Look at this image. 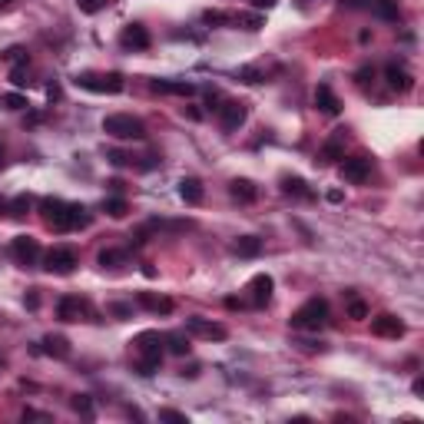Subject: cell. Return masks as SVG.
<instances>
[{
    "label": "cell",
    "mask_w": 424,
    "mask_h": 424,
    "mask_svg": "<svg viewBox=\"0 0 424 424\" xmlns=\"http://www.w3.org/2000/svg\"><path fill=\"white\" fill-rule=\"evenodd\" d=\"M368 10L378 20H385V23H398L401 20V4L398 0H368Z\"/></svg>",
    "instance_id": "44dd1931"
},
{
    "label": "cell",
    "mask_w": 424,
    "mask_h": 424,
    "mask_svg": "<svg viewBox=\"0 0 424 424\" xmlns=\"http://www.w3.org/2000/svg\"><path fill=\"white\" fill-rule=\"evenodd\" d=\"M40 212L53 232H73V229H87L93 216L87 212V206H77V203H63V199H40Z\"/></svg>",
    "instance_id": "6da1fadb"
},
{
    "label": "cell",
    "mask_w": 424,
    "mask_h": 424,
    "mask_svg": "<svg viewBox=\"0 0 424 424\" xmlns=\"http://www.w3.org/2000/svg\"><path fill=\"white\" fill-rule=\"evenodd\" d=\"M93 309H90L87 299H80V295H63L57 302V318L60 322H80V318H90Z\"/></svg>",
    "instance_id": "9c48e42d"
},
{
    "label": "cell",
    "mask_w": 424,
    "mask_h": 424,
    "mask_svg": "<svg viewBox=\"0 0 424 424\" xmlns=\"http://www.w3.org/2000/svg\"><path fill=\"white\" fill-rule=\"evenodd\" d=\"M179 196H183L186 206H199L203 203V196H206V189H203V183H199L196 176H186V179H179Z\"/></svg>",
    "instance_id": "603a6c76"
},
{
    "label": "cell",
    "mask_w": 424,
    "mask_h": 424,
    "mask_svg": "<svg viewBox=\"0 0 424 424\" xmlns=\"http://www.w3.org/2000/svg\"><path fill=\"white\" fill-rule=\"evenodd\" d=\"M113 4V0H77L80 14H100V10H106Z\"/></svg>",
    "instance_id": "836d02e7"
},
{
    "label": "cell",
    "mask_w": 424,
    "mask_h": 424,
    "mask_svg": "<svg viewBox=\"0 0 424 424\" xmlns=\"http://www.w3.org/2000/svg\"><path fill=\"white\" fill-rule=\"evenodd\" d=\"M348 318H355V322H365L368 318V305L355 295H348Z\"/></svg>",
    "instance_id": "4dcf8cb0"
},
{
    "label": "cell",
    "mask_w": 424,
    "mask_h": 424,
    "mask_svg": "<svg viewBox=\"0 0 424 424\" xmlns=\"http://www.w3.org/2000/svg\"><path fill=\"white\" fill-rule=\"evenodd\" d=\"M133 348L139 358H163V351H166L159 332H139V335L133 338Z\"/></svg>",
    "instance_id": "8fae6325"
},
{
    "label": "cell",
    "mask_w": 424,
    "mask_h": 424,
    "mask_svg": "<svg viewBox=\"0 0 424 424\" xmlns=\"http://www.w3.org/2000/svg\"><path fill=\"white\" fill-rule=\"evenodd\" d=\"M159 421H173V424H189V418L183 411H173V408H163L159 411Z\"/></svg>",
    "instance_id": "ab89813d"
},
{
    "label": "cell",
    "mask_w": 424,
    "mask_h": 424,
    "mask_svg": "<svg viewBox=\"0 0 424 424\" xmlns=\"http://www.w3.org/2000/svg\"><path fill=\"white\" fill-rule=\"evenodd\" d=\"M10 259L17 262V265H23V269L37 265V262L43 259L40 242L33 239V235H14V239H10Z\"/></svg>",
    "instance_id": "8992f818"
},
{
    "label": "cell",
    "mask_w": 424,
    "mask_h": 424,
    "mask_svg": "<svg viewBox=\"0 0 424 424\" xmlns=\"http://www.w3.org/2000/svg\"><path fill=\"white\" fill-rule=\"evenodd\" d=\"M149 43H153V37L143 23H126L120 30V47L123 50H149Z\"/></svg>",
    "instance_id": "30bf717a"
},
{
    "label": "cell",
    "mask_w": 424,
    "mask_h": 424,
    "mask_svg": "<svg viewBox=\"0 0 424 424\" xmlns=\"http://www.w3.org/2000/svg\"><path fill=\"white\" fill-rule=\"evenodd\" d=\"M23 305H27V309H37V305H40V295H37V289H30L27 295H23Z\"/></svg>",
    "instance_id": "7bdbcfd3"
},
{
    "label": "cell",
    "mask_w": 424,
    "mask_h": 424,
    "mask_svg": "<svg viewBox=\"0 0 424 424\" xmlns=\"http://www.w3.org/2000/svg\"><path fill=\"white\" fill-rule=\"evenodd\" d=\"M232 23H239L242 30H262L265 27V17H262L259 10L255 14H232Z\"/></svg>",
    "instance_id": "83f0119b"
},
{
    "label": "cell",
    "mask_w": 424,
    "mask_h": 424,
    "mask_svg": "<svg viewBox=\"0 0 424 424\" xmlns=\"http://www.w3.org/2000/svg\"><path fill=\"white\" fill-rule=\"evenodd\" d=\"M27 67L30 63H14V70H10V83H14V87H30Z\"/></svg>",
    "instance_id": "d6a6232c"
},
{
    "label": "cell",
    "mask_w": 424,
    "mask_h": 424,
    "mask_svg": "<svg viewBox=\"0 0 424 424\" xmlns=\"http://www.w3.org/2000/svg\"><path fill=\"white\" fill-rule=\"evenodd\" d=\"M203 23H216V27H219V23H232V14H222V10H206L203 14Z\"/></svg>",
    "instance_id": "74e56055"
},
{
    "label": "cell",
    "mask_w": 424,
    "mask_h": 424,
    "mask_svg": "<svg viewBox=\"0 0 424 424\" xmlns=\"http://www.w3.org/2000/svg\"><path fill=\"white\" fill-rule=\"evenodd\" d=\"M156 166H159V156L149 153V156H143V163H139V169H156Z\"/></svg>",
    "instance_id": "ee69618b"
},
{
    "label": "cell",
    "mask_w": 424,
    "mask_h": 424,
    "mask_svg": "<svg viewBox=\"0 0 424 424\" xmlns=\"http://www.w3.org/2000/svg\"><path fill=\"white\" fill-rule=\"evenodd\" d=\"M33 351H40V355H50V358H70V338H63V335H43V341H40Z\"/></svg>",
    "instance_id": "ac0fdd59"
},
{
    "label": "cell",
    "mask_w": 424,
    "mask_h": 424,
    "mask_svg": "<svg viewBox=\"0 0 424 424\" xmlns=\"http://www.w3.org/2000/svg\"><path fill=\"white\" fill-rule=\"evenodd\" d=\"M30 209H33V196H27V193L17 196V199H10V203H7V212L14 216V219H20V216H27Z\"/></svg>",
    "instance_id": "f546056e"
},
{
    "label": "cell",
    "mask_w": 424,
    "mask_h": 424,
    "mask_svg": "<svg viewBox=\"0 0 424 424\" xmlns=\"http://www.w3.org/2000/svg\"><path fill=\"white\" fill-rule=\"evenodd\" d=\"M341 179L348 183H368L371 179V159L368 156H351L341 163Z\"/></svg>",
    "instance_id": "4fadbf2b"
},
{
    "label": "cell",
    "mask_w": 424,
    "mask_h": 424,
    "mask_svg": "<svg viewBox=\"0 0 424 424\" xmlns=\"http://www.w3.org/2000/svg\"><path fill=\"white\" fill-rule=\"evenodd\" d=\"M80 265V252L73 245H53L50 252H43V269L53 275H73Z\"/></svg>",
    "instance_id": "5b68a950"
},
{
    "label": "cell",
    "mask_w": 424,
    "mask_h": 424,
    "mask_svg": "<svg viewBox=\"0 0 424 424\" xmlns=\"http://www.w3.org/2000/svg\"><path fill=\"white\" fill-rule=\"evenodd\" d=\"M159 365H163V358H139V365H136V371H139V375H156V371H159Z\"/></svg>",
    "instance_id": "e575fe53"
},
{
    "label": "cell",
    "mask_w": 424,
    "mask_h": 424,
    "mask_svg": "<svg viewBox=\"0 0 424 424\" xmlns=\"http://www.w3.org/2000/svg\"><path fill=\"white\" fill-rule=\"evenodd\" d=\"M7 4H10V0H0V7H7Z\"/></svg>",
    "instance_id": "816d5d0a"
},
{
    "label": "cell",
    "mask_w": 424,
    "mask_h": 424,
    "mask_svg": "<svg viewBox=\"0 0 424 424\" xmlns=\"http://www.w3.org/2000/svg\"><path fill=\"white\" fill-rule=\"evenodd\" d=\"M97 262L103 265V269H120V265L129 262V252H126V249H103L97 255Z\"/></svg>",
    "instance_id": "4316f807"
},
{
    "label": "cell",
    "mask_w": 424,
    "mask_h": 424,
    "mask_svg": "<svg viewBox=\"0 0 424 424\" xmlns=\"http://www.w3.org/2000/svg\"><path fill=\"white\" fill-rule=\"evenodd\" d=\"M239 80H245V83H252V87H255V83H265V73H262L259 67H242L239 70Z\"/></svg>",
    "instance_id": "8d00e7d4"
},
{
    "label": "cell",
    "mask_w": 424,
    "mask_h": 424,
    "mask_svg": "<svg viewBox=\"0 0 424 424\" xmlns=\"http://www.w3.org/2000/svg\"><path fill=\"white\" fill-rule=\"evenodd\" d=\"M411 391H415V395H424V381H421V378H418L415 385H411Z\"/></svg>",
    "instance_id": "681fc988"
},
{
    "label": "cell",
    "mask_w": 424,
    "mask_h": 424,
    "mask_svg": "<svg viewBox=\"0 0 424 424\" xmlns=\"http://www.w3.org/2000/svg\"><path fill=\"white\" fill-rule=\"evenodd\" d=\"M186 332H193L196 338H203V341H226L229 338V328L219 325V322H209V318H186Z\"/></svg>",
    "instance_id": "ba28073f"
},
{
    "label": "cell",
    "mask_w": 424,
    "mask_h": 424,
    "mask_svg": "<svg viewBox=\"0 0 424 424\" xmlns=\"http://www.w3.org/2000/svg\"><path fill=\"white\" fill-rule=\"evenodd\" d=\"M163 345L169 348L173 355H179V358H186V355H189V348H193V345H189V338H186L183 332H166V335H163Z\"/></svg>",
    "instance_id": "484cf974"
},
{
    "label": "cell",
    "mask_w": 424,
    "mask_h": 424,
    "mask_svg": "<svg viewBox=\"0 0 424 424\" xmlns=\"http://www.w3.org/2000/svg\"><path fill=\"white\" fill-rule=\"evenodd\" d=\"M106 159H110L113 166H126V163H129V156L120 153V149H110V153H106Z\"/></svg>",
    "instance_id": "60d3db41"
},
{
    "label": "cell",
    "mask_w": 424,
    "mask_h": 424,
    "mask_svg": "<svg viewBox=\"0 0 424 424\" xmlns=\"http://www.w3.org/2000/svg\"><path fill=\"white\" fill-rule=\"evenodd\" d=\"M113 312H116L120 318H126V315H129V305H113Z\"/></svg>",
    "instance_id": "c3c4849f"
},
{
    "label": "cell",
    "mask_w": 424,
    "mask_h": 424,
    "mask_svg": "<svg viewBox=\"0 0 424 424\" xmlns=\"http://www.w3.org/2000/svg\"><path fill=\"white\" fill-rule=\"evenodd\" d=\"M103 133L113 139H143L146 126L143 120H136L133 113H110L103 120Z\"/></svg>",
    "instance_id": "3957f363"
},
{
    "label": "cell",
    "mask_w": 424,
    "mask_h": 424,
    "mask_svg": "<svg viewBox=\"0 0 424 424\" xmlns=\"http://www.w3.org/2000/svg\"><path fill=\"white\" fill-rule=\"evenodd\" d=\"M136 302H139L146 312H153V315H169V312L176 309L173 299H166V295H156V292H139V295H136Z\"/></svg>",
    "instance_id": "ffe728a7"
},
{
    "label": "cell",
    "mask_w": 424,
    "mask_h": 424,
    "mask_svg": "<svg viewBox=\"0 0 424 424\" xmlns=\"http://www.w3.org/2000/svg\"><path fill=\"white\" fill-rule=\"evenodd\" d=\"M0 57L7 60V63H30V57H27V50L23 47H7Z\"/></svg>",
    "instance_id": "d590c367"
},
{
    "label": "cell",
    "mask_w": 424,
    "mask_h": 424,
    "mask_svg": "<svg viewBox=\"0 0 424 424\" xmlns=\"http://www.w3.org/2000/svg\"><path fill=\"white\" fill-rule=\"evenodd\" d=\"M149 87L156 93H169V97H193L196 83H186V80H149Z\"/></svg>",
    "instance_id": "d6986e66"
},
{
    "label": "cell",
    "mask_w": 424,
    "mask_h": 424,
    "mask_svg": "<svg viewBox=\"0 0 424 424\" xmlns=\"http://www.w3.org/2000/svg\"><path fill=\"white\" fill-rule=\"evenodd\" d=\"M0 166H4V146H0Z\"/></svg>",
    "instance_id": "f907efd6"
},
{
    "label": "cell",
    "mask_w": 424,
    "mask_h": 424,
    "mask_svg": "<svg viewBox=\"0 0 424 424\" xmlns=\"http://www.w3.org/2000/svg\"><path fill=\"white\" fill-rule=\"evenodd\" d=\"M289 322H292V328H299V332H318V328H325L328 325V302L315 295V299H309L305 305H299Z\"/></svg>",
    "instance_id": "7a4b0ae2"
},
{
    "label": "cell",
    "mask_w": 424,
    "mask_h": 424,
    "mask_svg": "<svg viewBox=\"0 0 424 424\" xmlns=\"http://www.w3.org/2000/svg\"><path fill=\"white\" fill-rule=\"evenodd\" d=\"M216 116H219V126L226 133H235V129L245 123L249 106L242 103V100H222V106H216Z\"/></svg>",
    "instance_id": "52a82bcc"
},
{
    "label": "cell",
    "mask_w": 424,
    "mask_h": 424,
    "mask_svg": "<svg viewBox=\"0 0 424 424\" xmlns=\"http://www.w3.org/2000/svg\"><path fill=\"white\" fill-rule=\"evenodd\" d=\"M23 421H50V415H43V411H33V408H23Z\"/></svg>",
    "instance_id": "b9f144b4"
},
{
    "label": "cell",
    "mask_w": 424,
    "mask_h": 424,
    "mask_svg": "<svg viewBox=\"0 0 424 424\" xmlns=\"http://www.w3.org/2000/svg\"><path fill=\"white\" fill-rule=\"evenodd\" d=\"M249 4H252L255 10H272L275 4H279V0H249Z\"/></svg>",
    "instance_id": "bcb514c9"
},
{
    "label": "cell",
    "mask_w": 424,
    "mask_h": 424,
    "mask_svg": "<svg viewBox=\"0 0 424 424\" xmlns=\"http://www.w3.org/2000/svg\"><path fill=\"white\" fill-rule=\"evenodd\" d=\"M315 110L325 116H338L341 113V100L335 97V90L328 87V83H318L315 87Z\"/></svg>",
    "instance_id": "e0dca14e"
},
{
    "label": "cell",
    "mask_w": 424,
    "mask_h": 424,
    "mask_svg": "<svg viewBox=\"0 0 424 424\" xmlns=\"http://www.w3.org/2000/svg\"><path fill=\"white\" fill-rule=\"evenodd\" d=\"M70 405H73V411H77V415L93 418V398H90V395H73V401H70Z\"/></svg>",
    "instance_id": "1f68e13d"
},
{
    "label": "cell",
    "mask_w": 424,
    "mask_h": 424,
    "mask_svg": "<svg viewBox=\"0 0 424 424\" xmlns=\"http://www.w3.org/2000/svg\"><path fill=\"white\" fill-rule=\"evenodd\" d=\"M345 129H335V133L325 139V146H322V153H318V159H322V166L328 163H338V159H345Z\"/></svg>",
    "instance_id": "2e32d148"
},
{
    "label": "cell",
    "mask_w": 424,
    "mask_h": 424,
    "mask_svg": "<svg viewBox=\"0 0 424 424\" xmlns=\"http://www.w3.org/2000/svg\"><path fill=\"white\" fill-rule=\"evenodd\" d=\"M103 209L113 216V219H123L126 212H129V203H126L123 196H106L103 199Z\"/></svg>",
    "instance_id": "f1b7e54d"
},
{
    "label": "cell",
    "mask_w": 424,
    "mask_h": 424,
    "mask_svg": "<svg viewBox=\"0 0 424 424\" xmlns=\"http://www.w3.org/2000/svg\"><path fill=\"white\" fill-rule=\"evenodd\" d=\"M282 193L295 196V199H315V193L309 189V183L302 176H282Z\"/></svg>",
    "instance_id": "d4e9b609"
},
{
    "label": "cell",
    "mask_w": 424,
    "mask_h": 424,
    "mask_svg": "<svg viewBox=\"0 0 424 424\" xmlns=\"http://www.w3.org/2000/svg\"><path fill=\"white\" fill-rule=\"evenodd\" d=\"M368 77H375V67H361V70L355 73L358 83H368Z\"/></svg>",
    "instance_id": "f6af8a7d"
},
{
    "label": "cell",
    "mask_w": 424,
    "mask_h": 424,
    "mask_svg": "<svg viewBox=\"0 0 424 424\" xmlns=\"http://www.w3.org/2000/svg\"><path fill=\"white\" fill-rule=\"evenodd\" d=\"M4 106H7V110H27V97H23V93H7V97H4Z\"/></svg>",
    "instance_id": "f35d334b"
},
{
    "label": "cell",
    "mask_w": 424,
    "mask_h": 424,
    "mask_svg": "<svg viewBox=\"0 0 424 424\" xmlns=\"http://www.w3.org/2000/svg\"><path fill=\"white\" fill-rule=\"evenodd\" d=\"M73 83L83 87V90H90V93H110V97L123 93V87H126L123 73H77Z\"/></svg>",
    "instance_id": "277c9868"
},
{
    "label": "cell",
    "mask_w": 424,
    "mask_h": 424,
    "mask_svg": "<svg viewBox=\"0 0 424 424\" xmlns=\"http://www.w3.org/2000/svg\"><path fill=\"white\" fill-rule=\"evenodd\" d=\"M229 196L235 199V203L249 206V203L259 199V186L252 183V179H232V183H229Z\"/></svg>",
    "instance_id": "7402d4cb"
},
{
    "label": "cell",
    "mask_w": 424,
    "mask_h": 424,
    "mask_svg": "<svg viewBox=\"0 0 424 424\" xmlns=\"http://www.w3.org/2000/svg\"><path fill=\"white\" fill-rule=\"evenodd\" d=\"M232 252L239 259H255V255H262V239L259 235H239V239L232 242Z\"/></svg>",
    "instance_id": "cb8c5ba5"
},
{
    "label": "cell",
    "mask_w": 424,
    "mask_h": 424,
    "mask_svg": "<svg viewBox=\"0 0 424 424\" xmlns=\"http://www.w3.org/2000/svg\"><path fill=\"white\" fill-rule=\"evenodd\" d=\"M0 106H4V97H0Z\"/></svg>",
    "instance_id": "f5cc1de1"
},
{
    "label": "cell",
    "mask_w": 424,
    "mask_h": 424,
    "mask_svg": "<svg viewBox=\"0 0 424 424\" xmlns=\"http://www.w3.org/2000/svg\"><path fill=\"white\" fill-rule=\"evenodd\" d=\"M385 80H388V87L395 90V93H408V90L415 87V77L408 73V67H401L398 60H391L385 67Z\"/></svg>",
    "instance_id": "9a60e30c"
},
{
    "label": "cell",
    "mask_w": 424,
    "mask_h": 424,
    "mask_svg": "<svg viewBox=\"0 0 424 424\" xmlns=\"http://www.w3.org/2000/svg\"><path fill=\"white\" fill-rule=\"evenodd\" d=\"M47 97L50 100H60V87H57V83H50V87H47Z\"/></svg>",
    "instance_id": "7dc6e473"
},
{
    "label": "cell",
    "mask_w": 424,
    "mask_h": 424,
    "mask_svg": "<svg viewBox=\"0 0 424 424\" xmlns=\"http://www.w3.org/2000/svg\"><path fill=\"white\" fill-rule=\"evenodd\" d=\"M272 289H275V282H272V275H265V272H259V275H252V282H249V302L255 305V309H262V305H269V302H272Z\"/></svg>",
    "instance_id": "7c38bea8"
},
{
    "label": "cell",
    "mask_w": 424,
    "mask_h": 424,
    "mask_svg": "<svg viewBox=\"0 0 424 424\" xmlns=\"http://www.w3.org/2000/svg\"><path fill=\"white\" fill-rule=\"evenodd\" d=\"M371 335L378 338H401L405 335V322L398 315H391V312H385V315L371 318Z\"/></svg>",
    "instance_id": "5bb4252c"
}]
</instances>
